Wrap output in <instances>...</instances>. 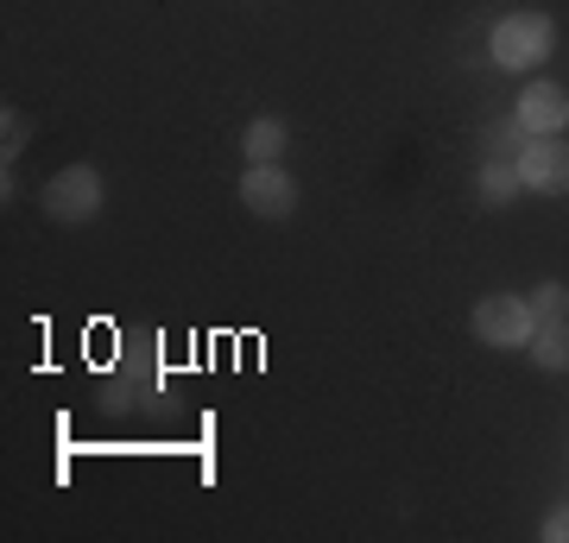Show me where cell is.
<instances>
[{
  "label": "cell",
  "mask_w": 569,
  "mask_h": 543,
  "mask_svg": "<svg viewBox=\"0 0 569 543\" xmlns=\"http://www.w3.org/2000/svg\"><path fill=\"white\" fill-rule=\"evenodd\" d=\"M488 58L507 70V77H538L550 58H557V20L538 13V7H519V13H500L488 32Z\"/></svg>",
  "instance_id": "1"
},
{
  "label": "cell",
  "mask_w": 569,
  "mask_h": 543,
  "mask_svg": "<svg viewBox=\"0 0 569 543\" xmlns=\"http://www.w3.org/2000/svg\"><path fill=\"white\" fill-rule=\"evenodd\" d=\"M44 202V222H58V228H89L96 215H102V202H108V183L96 164H63L58 178L39 190Z\"/></svg>",
  "instance_id": "2"
},
{
  "label": "cell",
  "mask_w": 569,
  "mask_h": 543,
  "mask_svg": "<svg viewBox=\"0 0 569 543\" xmlns=\"http://www.w3.org/2000/svg\"><path fill=\"white\" fill-rule=\"evenodd\" d=\"M531 329H538V316H531V303L519 298V291H488V298L475 303V316H468V335L481 348H507V354H526Z\"/></svg>",
  "instance_id": "3"
},
{
  "label": "cell",
  "mask_w": 569,
  "mask_h": 543,
  "mask_svg": "<svg viewBox=\"0 0 569 543\" xmlns=\"http://www.w3.org/2000/svg\"><path fill=\"white\" fill-rule=\"evenodd\" d=\"M512 121L526 127V140H557V133H569V89L550 82L545 70L526 77V89L512 101Z\"/></svg>",
  "instance_id": "4"
},
{
  "label": "cell",
  "mask_w": 569,
  "mask_h": 543,
  "mask_svg": "<svg viewBox=\"0 0 569 543\" xmlns=\"http://www.w3.org/2000/svg\"><path fill=\"white\" fill-rule=\"evenodd\" d=\"M241 209L260 215V222H284L298 209V178L284 171V159H266V164H247L241 171Z\"/></svg>",
  "instance_id": "5"
},
{
  "label": "cell",
  "mask_w": 569,
  "mask_h": 543,
  "mask_svg": "<svg viewBox=\"0 0 569 543\" xmlns=\"http://www.w3.org/2000/svg\"><path fill=\"white\" fill-rule=\"evenodd\" d=\"M519 183L531 197H569V145L557 140H526L519 145Z\"/></svg>",
  "instance_id": "6"
},
{
  "label": "cell",
  "mask_w": 569,
  "mask_h": 543,
  "mask_svg": "<svg viewBox=\"0 0 569 543\" xmlns=\"http://www.w3.org/2000/svg\"><path fill=\"white\" fill-rule=\"evenodd\" d=\"M526 361L538 366V373H569V316L557 322H538L526 342Z\"/></svg>",
  "instance_id": "7"
},
{
  "label": "cell",
  "mask_w": 569,
  "mask_h": 543,
  "mask_svg": "<svg viewBox=\"0 0 569 543\" xmlns=\"http://www.w3.org/2000/svg\"><path fill=\"white\" fill-rule=\"evenodd\" d=\"M284 145H291V127L279 121V114H253L241 133V152L247 164H266V159H284Z\"/></svg>",
  "instance_id": "8"
},
{
  "label": "cell",
  "mask_w": 569,
  "mask_h": 543,
  "mask_svg": "<svg viewBox=\"0 0 569 543\" xmlns=\"http://www.w3.org/2000/svg\"><path fill=\"white\" fill-rule=\"evenodd\" d=\"M475 190H481V202H488V209H507V202L526 190V183H519V159H488Z\"/></svg>",
  "instance_id": "9"
},
{
  "label": "cell",
  "mask_w": 569,
  "mask_h": 543,
  "mask_svg": "<svg viewBox=\"0 0 569 543\" xmlns=\"http://www.w3.org/2000/svg\"><path fill=\"white\" fill-rule=\"evenodd\" d=\"M526 303H531V316L538 322H557V316H569V284L563 279H538L526 291Z\"/></svg>",
  "instance_id": "10"
},
{
  "label": "cell",
  "mask_w": 569,
  "mask_h": 543,
  "mask_svg": "<svg viewBox=\"0 0 569 543\" xmlns=\"http://www.w3.org/2000/svg\"><path fill=\"white\" fill-rule=\"evenodd\" d=\"M26 140H32V121H26L20 108H0V159L13 164L26 152Z\"/></svg>",
  "instance_id": "11"
},
{
  "label": "cell",
  "mask_w": 569,
  "mask_h": 543,
  "mask_svg": "<svg viewBox=\"0 0 569 543\" xmlns=\"http://www.w3.org/2000/svg\"><path fill=\"white\" fill-rule=\"evenodd\" d=\"M538 537H545V543H569V500L557 505V512H550L545 524H538Z\"/></svg>",
  "instance_id": "12"
}]
</instances>
